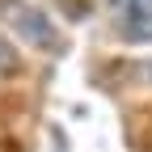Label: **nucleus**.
Wrapping results in <instances>:
<instances>
[{"instance_id": "nucleus-1", "label": "nucleus", "mask_w": 152, "mask_h": 152, "mask_svg": "<svg viewBox=\"0 0 152 152\" xmlns=\"http://www.w3.org/2000/svg\"><path fill=\"white\" fill-rule=\"evenodd\" d=\"M110 13L123 42H152V0H114Z\"/></svg>"}, {"instance_id": "nucleus-2", "label": "nucleus", "mask_w": 152, "mask_h": 152, "mask_svg": "<svg viewBox=\"0 0 152 152\" xmlns=\"http://www.w3.org/2000/svg\"><path fill=\"white\" fill-rule=\"evenodd\" d=\"M9 13L17 17V26H21V30L34 38V42H42L47 51H59V34H55V26H51L38 9H30L26 0H9Z\"/></svg>"}, {"instance_id": "nucleus-3", "label": "nucleus", "mask_w": 152, "mask_h": 152, "mask_svg": "<svg viewBox=\"0 0 152 152\" xmlns=\"http://www.w3.org/2000/svg\"><path fill=\"white\" fill-rule=\"evenodd\" d=\"M13 72H21V55H17L13 38L0 34V76H13Z\"/></svg>"}]
</instances>
